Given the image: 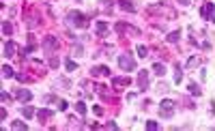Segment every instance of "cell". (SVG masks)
I'll list each match as a JSON object with an SVG mask.
<instances>
[{
  "label": "cell",
  "mask_w": 215,
  "mask_h": 131,
  "mask_svg": "<svg viewBox=\"0 0 215 131\" xmlns=\"http://www.w3.org/2000/svg\"><path fill=\"white\" fill-rule=\"evenodd\" d=\"M157 127H159V125H157L155 120H146V129H148V131H155Z\"/></svg>",
  "instance_id": "obj_26"
},
{
  "label": "cell",
  "mask_w": 215,
  "mask_h": 131,
  "mask_svg": "<svg viewBox=\"0 0 215 131\" xmlns=\"http://www.w3.org/2000/svg\"><path fill=\"white\" fill-rule=\"evenodd\" d=\"M22 116H24V118H32V116H35V108L24 105V108H22Z\"/></svg>",
  "instance_id": "obj_13"
},
{
  "label": "cell",
  "mask_w": 215,
  "mask_h": 131,
  "mask_svg": "<svg viewBox=\"0 0 215 131\" xmlns=\"http://www.w3.org/2000/svg\"><path fill=\"white\" fill-rule=\"evenodd\" d=\"M121 9H123V11H133L135 6H133L131 0H121Z\"/></svg>",
  "instance_id": "obj_16"
},
{
  "label": "cell",
  "mask_w": 215,
  "mask_h": 131,
  "mask_svg": "<svg viewBox=\"0 0 215 131\" xmlns=\"http://www.w3.org/2000/svg\"><path fill=\"white\" fill-rule=\"evenodd\" d=\"M15 97H17L22 103H28V101L32 99V92H30V90H26V88H17V90H15Z\"/></svg>",
  "instance_id": "obj_7"
},
{
  "label": "cell",
  "mask_w": 215,
  "mask_h": 131,
  "mask_svg": "<svg viewBox=\"0 0 215 131\" xmlns=\"http://www.w3.org/2000/svg\"><path fill=\"white\" fill-rule=\"evenodd\" d=\"M37 116L41 118V123H43V120H49V118L54 116V112H52V110H47V108H41V110L37 112Z\"/></svg>",
  "instance_id": "obj_12"
},
{
  "label": "cell",
  "mask_w": 215,
  "mask_h": 131,
  "mask_svg": "<svg viewBox=\"0 0 215 131\" xmlns=\"http://www.w3.org/2000/svg\"><path fill=\"white\" fill-rule=\"evenodd\" d=\"M11 129H17V131H26L28 127H26V123H22V120H13V123H11Z\"/></svg>",
  "instance_id": "obj_15"
},
{
  "label": "cell",
  "mask_w": 215,
  "mask_h": 131,
  "mask_svg": "<svg viewBox=\"0 0 215 131\" xmlns=\"http://www.w3.org/2000/svg\"><path fill=\"white\" fill-rule=\"evenodd\" d=\"M0 118H2V120H6V110H4V108L0 110Z\"/></svg>",
  "instance_id": "obj_32"
},
{
  "label": "cell",
  "mask_w": 215,
  "mask_h": 131,
  "mask_svg": "<svg viewBox=\"0 0 215 131\" xmlns=\"http://www.w3.org/2000/svg\"><path fill=\"white\" fill-rule=\"evenodd\" d=\"M90 75H95V78H97V75H110V69H108L105 65H99V67H92V69H90Z\"/></svg>",
  "instance_id": "obj_9"
},
{
  "label": "cell",
  "mask_w": 215,
  "mask_h": 131,
  "mask_svg": "<svg viewBox=\"0 0 215 131\" xmlns=\"http://www.w3.org/2000/svg\"><path fill=\"white\" fill-rule=\"evenodd\" d=\"M58 47V39L54 37V35H47L45 39H43V52H52V49H56Z\"/></svg>",
  "instance_id": "obj_5"
},
{
  "label": "cell",
  "mask_w": 215,
  "mask_h": 131,
  "mask_svg": "<svg viewBox=\"0 0 215 131\" xmlns=\"http://www.w3.org/2000/svg\"><path fill=\"white\" fill-rule=\"evenodd\" d=\"M159 114L168 120V118H172L174 116V101H170V99H164L161 101V105H159Z\"/></svg>",
  "instance_id": "obj_3"
},
{
  "label": "cell",
  "mask_w": 215,
  "mask_h": 131,
  "mask_svg": "<svg viewBox=\"0 0 215 131\" xmlns=\"http://www.w3.org/2000/svg\"><path fill=\"white\" fill-rule=\"evenodd\" d=\"M153 71H155L157 75H164V73H166V69H164V65H161V62H155V67H153Z\"/></svg>",
  "instance_id": "obj_22"
},
{
  "label": "cell",
  "mask_w": 215,
  "mask_h": 131,
  "mask_svg": "<svg viewBox=\"0 0 215 131\" xmlns=\"http://www.w3.org/2000/svg\"><path fill=\"white\" fill-rule=\"evenodd\" d=\"M67 22H69L71 26H78V28H86V26H88V19H86V15L78 13V11H71V13L67 15Z\"/></svg>",
  "instance_id": "obj_1"
},
{
  "label": "cell",
  "mask_w": 215,
  "mask_h": 131,
  "mask_svg": "<svg viewBox=\"0 0 215 131\" xmlns=\"http://www.w3.org/2000/svg\"><path fill=\"white\" fill-rule=\"evenodd\" d=\"M114 30H116V32H131V35H140V30H138V28H133V26H127L125 22H118V24L114 26Z\"/></svg>",
  "instance_id": "obj_6"
},
{
  "label": "cell",
  "mask_w": 215,
  "mask_h": 131,
  "mask_svg": "<svg viewBox=\"0 0 215 131\" xmlns=\"http://www.w3.org/2000/svg\"><path fill=\"white\" fill-rule=\"evenodd\" d=\"M92 112H95V114H97V116H101V114H103V110H101V108H99V105H95V108H92Z\"/></svg>",
  "instance_id": "obj_30"
},
{
  "label": "cell",
  "mask_w": 215,
  "mask_h": 131,
  "mask_svg": "<svg viewBox=\"0 0 215 131\" xmlns=\"http://www.w3.org/2000/svg\"><path fill=\"white\" fill-rule=\"evenodd\" d=\"M65 67H67V71H75V69H78V65H75L71 58H67V60H65Z\"/></svg>",
  "instance_id": "obj_21"
},
{
  "label": "cell",
  "mask_w": 215,
  "mask_h": 131,
  "mask_svg": "<svg viewBox=\"0 0 215 131\" xmlns=\"http://www.w3.org/2000/svg\"><path fill=\"white\" fill-rule=\"evenodd\" d=\"M2 32H4V35H13V26H11V22H2Z\"/></svg>",
  "instance_id": "obj_19"
},
{
  "label": "cell",
  "mask_w": 215,
  "mask_h": 131,
  "mask_svg": "<svg viewBox=\"0 0 215 131\" xmlns=\"http://www.w3.org/2000/svg\"><path fill=\"white\" fill-rule=\"evenodd\" d=\"M118 67H121L123 71H133V69H135L133 56H131V54H121V56H118Z\"/></svg>",
  "instance_id": "obj_2"
},
{
  "label": "cell",
  "mask_w": 215,
  "mask_h": 131,
  "mask_svg": "<svg viewBox=\"0 0 215 131\" xmlns=\"http://www.w3.org/2000/svg\"><path fill=\"white\" fill-rule=\"evenodd\" d=\"M178 39H181V30H174V32L168 35V41H170V43H176Z\"/></svg>",
  "instance_id": "obj_18"
},
{
  "label": "cell",
  "mask_w": 215,
  "mask_h": 131,
  "mask_svg": "<svg viewBox=\"0 0 215 131\" xmlns=\"http://www.w3.org/2000/svg\"><path fill=\"white\" fill-rule=\"evenodd\" d=\"M0 99H2V101L6 103V101H11V95H9L6 90H2V92H0Z\"/></svg>",
  "instance_id": "obj_29"
},
{
  "label": "cell",
  "mask_w": 215,
  "mask_h": 131,
  "mask_svg": "<svg viewBox=\"0 0 215 131\" xmlns=\"http://www.w3.org/2000/svg\"><path fill=\"white\" fill-rule=\"evenodd\" d=\"M181 80H183V71H181V65H178L176 73H174V84H181Z\"/></svg>",
  "instance_id": "obj_23"
},
{
  "label": "cell",
  "mask_w": 215,
  "mask_h": 131,
  "mask_svg": "<svg viewBox=\"0 0 215 131\" xmlns=\"http://www.w3.org/2000/svg\"><path fill=\"white\" fill-rule=\"evenodd\" d=\"M138 86H140V90H146L148 88V73L144 69L138 73Z\"/></svg>",
  "instance_id": "obj_8"
},
{
  "label": "cell",
  "mask_w": 215,
  "mask_h": 131,
  "mask_svg": "<svg viewBox=\"0 0 215 131\" xmlns=\"http://www.w3.org/2000/svg\"><path fill=\"white\" fill-rule=\"evenodd\" d=\"M75 112H78L80 116H84V114H86V105L82 103V101H78V103H75Z\"/></svg>",
  "instance_id": "obj_20"
},
{
  "label": "cell",
  "mask_w": 215,
  "mask_h": 131,
  "mask_svg": "<svg viewBox=\"0 0 215 131\" xmlns=\"http://www.w3.org/2000/svg\"><path fill=\"white\" fill-rule=\"evenodd\" d=\"M200 17H207V19L215 22V4L213 2H207V4L200 9Z\"/></svg>",
  "instance_id": "obj_4"
},
{
  "label": "cell",
  "mask_w": 215,
  "mask_h": 131,
  "mask_svg": "<svg viewBox=\"0 0 215 131\" xmlns=\"http://www.w3.org/2000/svg\"><path fill=\"white\" fill-rule=\"evenodd\" d=\"M189 92H191V95H198V97H200V92H202V90L196 86V84H189Z\"/></svg>",
  "instance_id": "obj_27"
},
{
  "label": "cell",
  "mask_w": 215,
  "mask_h": 131,
  "mask_svg": "<svg viewBox=\"0 0 215 131\" xmlns=\"http://www.w3.org/2000/svg\"><path fill=\"white\" fill-rule=\"evenodd\" d=\"M131 80L129 78H112V86L114 88H123V86H129Z\"/></svg>",
  "instance_id": "obj_11"
},
{
  "label": "cell",
  "mask_w": 215,
  "mask_h": 131,
  "mask_svg": "<svg viewBox=\"0 0 215 131\" xmlns=\"http://www.w3.org/2000/svg\"><path fill=\"white\" fill-rule=\"evenodd\" d=\"M2 75H4V78H13V75H15V71H13V67H9V65H4V67H2Z\"/></svg>",
  "instance_id": "obj_17"
},
{
  "label": "cell",
  "mask_w": 215,
  "mask_h": 131,
  "mask_svg": "<svg viewBox=\"0 0 215 131\" xmlns=\"http://www.w3.org/2000/svg\"><path fill=\"white\" fill-rule=\"evenodd\" d=\"M73 54H78V56H80V54H82V45H78V47H73Z\"/></svg>",
  "instance_id": "obj_31"
},
{
  "label": "cell",
  "mask_w": 215,
  "mask_h": 131,
  "mask_svg": "<svg viewBox=\"0 0 215 131\" xmlns=\"http://www.w3.org/2000/svg\"><path fill=\"white\" fill-rule=\"evenodd\" d=\"M67 108H69V103H67L65 99H60V101H58V110H60V112H65Z\"/></svg>",
  "instance_id": "obj_28"
},
{
  "label": "cell",
  "mask_w": 215,
  "mask_h": 131,
  "mask_svg": "<svg viewBox=\"0 0 215 131\" xmlns=\"http://www.w3.org/2000/svg\"><path fill=\"white\" fill-rule=\"evenodd\" d=\"M198 65V56H191L189 60H187V69H191V67H196Z\"/></svg>",
  "instance_id": "obj_25"
},
{
  "label": "cell",
  "mask_w": 215,
  "mask_h": 131,
  "mask_svg": "<svg viewBox=\"0 0 215 131\" xmlns=\"http://www.w3.org/2000/svg\"><path fill=\"white\" fill-rule=\"evenodd\" d=\"M15 49H17V45L13 43V41H6V43H4V52H2V54H4L6 58H11V56H15Z\"/></svg>",
  "instance_id": "obj_10"
},
{
  "label": "cell",
  "mask_w": 215,
  "mask_h": 131,
  "mask_svg": "<svg viewBox=\"0 0 215 131\" xmlns=\"http://www.w3.org/2000/svg\"><path fill=\"white\" fill-rule=\"evenodd\" d=\"M97 32H99V37H105V32H108V24H105V22H97Z\"/></svg>",
  "instance_id": "obj_14"
},
{
  "label": "cell",
  "mask_w": 215,
  "mask_h": 131,
  "mask_svg": "<svg viewBox=\"0 0 215 131\" xmlns=\"http://www.w3.org/2000/svg\"><path fill=\"white\" fill-rule=\"evenodd\" d=\"M146 54H148V49H146V45H138V56H142V58H146Z\"/></svg>",
  "instance_id": "obj_24"
}]
</instances>
